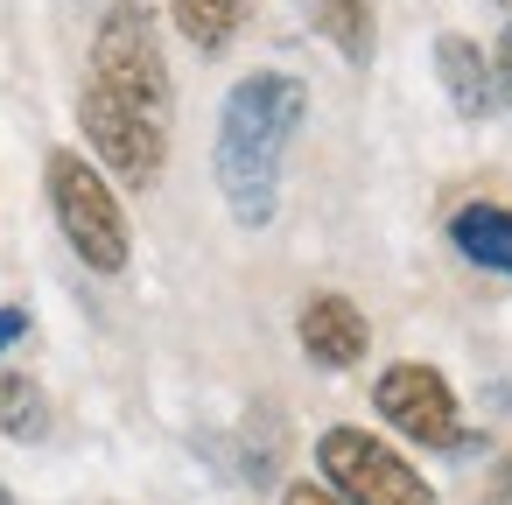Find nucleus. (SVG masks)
Wrapping results in <instances>:
<instances>
[{"label": "nucleus", "mask_w": 512, "mask_h": 505, "mask_svg": "<svg viewBox=\"0 0 512 505\" xmlns=\"http://www.w3.org/2000/svg\"><path fill=\"white\" fill-rule=\"evenodd\" d=\"M309 113V92L281 71H253L225 92L218 113V190L239 225H267L281 204V162Z\"/></svg>", "instance_id": "nucleus-1"}, {"label": "nucleus", "mask_w": 512, "mask_h": 505, "mask_svg": "<svg viewBox=\"0 0 512 505\" xmlns=\"http://www.w3.org/2000/svg\"><path fill=\"white\" fill-rule=\"evenodd\" d=\"M50 211H57L71 253H78L92 274H120V267H127V253H134L127 211H120L113 183H106L85 155H71V148L50 155Z\"/></svg>", "instance_id": "nucleus-2"}, {"label": "nucleus", "mask_w": 512, "mask_h": 505, "mask_svg": "<svg viewBox=\"0 0 512 505\" xmlns=\"http://www.w3.org/2000/svg\"><path fill=\"white\" fill-rule=\"evenodd\" d=\"M92 85L120 92L127 106L141 113H169V64H162V36H155V15L141 0H113L99 36H92Z\"/></svg>", "instance_id": "nucleus-3"}, {"label": "nucleus", "mask_w": 512, "mask_h": 505, "mask_svg": "<svg viewBox=\"0 0 512 505\" xmlns=\"http://www.w3.org/2000/svg\"><path fill=\"white\" fill-rule=\"evenodd\" d=\"M316 470L330 477L337 505H435L428 477L365 428H330L316 442Z\"/></svg>", "instance_id": "nucleus-4"}, {"label": "nucleus", "mask_w": 512, "mask_h": 505, "mask_svg": "<svg viewBox=\"0 0 512 505\" xmlns=\"http://www.w3.org/2000/svg\"><path fill=\"white\" fill-rule=\"evenodd\" d=\"M78 127H85L92 155H99L127 190H148V183L162 176V155H169L162 120H155V113H141V106H127L120 92L85 85V99H78Z\"/></svg>", "instance_id": "nucleus-5"}, {"label": "nucleus", "mask_w": 512, "mask_h": 505, "mask_svg": "<svg viewBox=\"0 0 512 505\" xmlns=\"http://www.w3.org/2000/svg\"><path fill=\"white\" fill-rule=\"evenodd\" d=\"M372 407L400 428V435H414L421 449H456L463 442V414H456V393H449V379L435 372V365H386L379 372V386H372Z\"/></svg>", "instance_id": "nucleus-6"}, {"label": "nucleus", "mask_w": 512, "mask_h": 505, "mask_svg": "<svg viewBox=\"0 0 512 505\" xmlns=\"http://www.w3.org/2000/svg\"><path fill=\"white\" fill-rule=\"evenodd\" d=\"M295 337H302V351H309L323 372H344V365H358V358H365L372 323H365V309H358V302H344V295H316V302L295 316Z\"/></svg>", "instance_id": "nucleus-7"}, {"label": "nucleus", "mask_w": 512, "mask_h": 505, "mask_svg": "<svg viewBox=\"0 0 512 505\" xmlns=\"http://www.w3.org/2000/svg\"><path fill=\"white\" fill-rule=\"evenodd\" d=\"M449 246L484 274H512V211L505 204H463L449 218Z\"/></svg>", "instance_id": "nucleus-8"}, {"label": "nucleus", "mask_w": 512, "mask_h": 505, "mask_svg": "<svg viewBox=\"0 0 512 505\" xmlns=\"http://www.w3.org/2000/svg\"><path fill=\"white\" fill-rule=\"evenodd\" d=\"M435 71H442V85H449V106L463 113V120H484L491 113V64L477 57V43H463V36H442L435 43Z\"/></svg>", "instance_id": "nucleus-9"}, {"label": "nucleus", "mask_w": 512, "mask_h": 505, "mask_svg": "<svg viewBox=\"0 0 512 505\" xmlns=\"http://www.w3.org/2000/svg\"><path fill=\"white\" fill-rule=\"evenodd\" d=\"M302 8L344 64H372V0H302Z\"/></svg>", "instance_id": "nucleus-10"}, {"label": "nucleus", "mask_w": 512, "mask_h": 505, "mask_svg": "<svg viewBox=\"0 0 512 505\" xmlns=\"http://www.w3.org/2000/svg\"><path fill=\"white\" fill-rule=\"evenodd\" d=\"M169 15H176L183 43L211 57V50H225V43L239 36V22H246V0H169Z\"/></svg>", "instance_id": "nucleus-11"}, {"label": "nucleus", "mask_w": 512, "mask_h": 505, "mask_svg": "<svg viewBox=\"0 0 512 505\" xmlns=\"http://www.w3.org/2000/svg\"><path fill=\"white\" fill-rule=\"evenodd\" d=\"M0 435H15V442H43L50 435V400L15 365H0Z\"/></svg>", "instance_id": "nucleus-12"}, {"label": "nucleus", "mask_w": 512, "mask_h": 505, "mask_svg": "<svg viewBox=\"0 0 512 505\" xmlns=\"http://www.w3.org/2000/svg\"><path fill=\"white\" fill-rule=\"evenodd\" d=\"M281 505H337V498H330L323 484H288V498H281Z\"/></svg>", "instance_id": "nucleus-13"}, {"label": "nucleus", "mask_w": 512, "mask_h": 505, "mask_svg": "<svg viewBox=\"0 0 512 505\" xmlns=\"http://www.w3.org/2000/svg\"><path fill=\"white\" fill-rule=\"evenodd\" d=\"M491 498L512 505V456H498V470H491Z\"/></svg>", "instance_id": "nucleus-14"}, {"label": "nucleus", "mask_w": 512, "mask_h": 505, "mask_svg": "<svg viewBox=\"0 0 512 505\" xmlns=\"http://www.w3.org/2000/svg\"><path fill=\"white\" fill-rule=\"evenodd\" d=\"M22 330H29V316H22V309H0V344H15Z\"/></svg>", "instance_id": "nucleus-15"}, {"label": "nucleus", "mask_w": 512, "mask_h": 505, "mask_svg": "<svg viewBox=\"0 0 512 505\" xmlns=\"http://www.w3.org/2000/svg\"><path fill=\"white\" fill-rule=\"evenodd\" d=\"M498 85H505V99H512V29H505V43H498Z\"/></svg>", "instance_id": "nucleus-16"}, {"label": "nucleus", "mask_w": 512, "mask_h": 505, "mask_svg": "<svg viewBox=\"0 0 512 505\" xmlns=\"http://www.w3.org/2000/svg\"><path fill=\"white\" fill-rule=\"evenodd\" d=\"M0 505H15V498H8V491H0Z\"/></svg>", "instance_id": "nucleus-17"}, {"label": "nucleus", "mask_w": 512, "mask_h": 505, "mask_svg": "<svg viewBox=\"0 0 512 505\" xmlns=\"http://www.w3.org/2000/svg\"><path fill=\"white\" fill-rule=\"evenodd\" d=\"M505 8H512V0H505Z\"/></svg>", "instance_id": "nucleus-18"}]
</instances>
